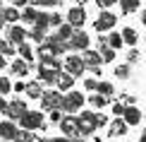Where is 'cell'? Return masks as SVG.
<instances>
[{
  "instance_id": "obj_1",
  "label": "cell",
  "mask_w": 146,
  "mask_h": 142,
  "mask_svg": "<svg viewBox=\"0 0 146 142\" xmlns=\"http://www.w3.org/2000/svg\"><path fill=\"white\" fill-rule=\"evenodd\" d=\"M77 125H79V135H91L98 125H106V118L91 113V111H84L82 116H77Z\"/></svg>"
},
{
  "instance_id": "obj_2",
  "label": "cell",
  "mask_w": 146,
  "mask_h": 142,
  "mask_svg": "<svg viewBox=\"0 0 146 142\" xmlns=\"http://www.w3.org/2000/svg\"><path fill=\"white\" fill-rule=\"evenodd\" d=\"M84 106V94H79V92H70L67 96H62V111H67V113H77L79 108Z\"/></svg>"
},
{
  "instance_id": "obj_3",
  "label": "cell",
  "mask_w": 146,
  "mask_h": 142,
  "mask_svg": "<svg viewBox=\"0 0 146 142\" xmlns=\"http://www.w3.org/2000/svg\"><path fill=\"white\" fill-rule=\"evenodd\" d=\"M22 128L24 130H36V128L43 125V116L38 113V111H24V116L19 118Z\"/></svg>"
},
{
  "instance_id": "obj_4",
  "label": "cell",
  "mask_w": 146,
  "mask_h": 142,
  "mask_svg": "<svg viewBox=\"0 0 146 142\" xmlns=\"http://www.w3.org/2000/svg\"><path fill=\"white\" fill-rule=\"evenodd\" d=\"M41 106L43 108H48V111H53V108H60L62 106V94L60 92H43L41 94Z\"/></svg>"
},
{
  "instance_id": "obj_5",
  "label": "cell",
  "mask_w": 146,
  "mask_h": 142,
  "mask_svg": "<svg viewBox=\"0 0 146 142\" xmlns=\"http://www.w3.org/2000/svg\"><path fill=\"white\" fill-rule=\"evenodd\" d=\"M24 111H27V101H22V99H15V101L7 104V108H5V116H7L10 120H19L24 116Z\"/></svg>"
},
{
  "instance_id": "obj_6",
  "label": "cell",
  "mask_w": 146,
  "mask_h": 142,
  "mask_svg": "<svg viewBox=\"0 0 146 142\" xmlns=\"http://www.w3.org/2000/svg\"><path fill=\"white\" fill-rule=\"evenodd\" d=\"M65 70H67L72 77H79V75H84L86 65H84V60H82V58H77V55H70V58H65Z\"/></svg>"
},
{
  "instance_id": "obj_7",
  "label": "cell",
  "mask_w": 146,
  "mask_h": 142,
  "mask_svg": "<svg viewBox=\"0 0 146 142\" xmlns=\"http://www.w3.org/2000/svg\"><path fill=\"white\" fill-rule=\"evenodd\" d=\"M67 48H72V51H84V48H89V36L84 32H72V36L67 39Z\"/></svg>"
},
{
  "instance_id": "obj_8",
  "label": "cell",
  "mask_w": 146,
  "mask_h": 142,
  "mask_svg": "<svg viewBox=\"0 0 146 142\" xmlns=\"http://www.w3.org/2000/svg\"><path fill=\"white\" fill-rule=\"evenodd\" d=\"M60 130L65 133V137H72V135H79V125H77V116H65L60 120Z\"/></svg>"
},
{
  "instance_id": "obj_9",
  "label": "cell",
  "mask_w": 146,
  "mask_h": 142,
  "mask_svg": "<svg viewBox=\"0 0 146 142\" xmlns=\"http://www.w3.org/2000/svg\"><path fill=\"white\" fill-rule=\"evenodd\" d=\"M27 39V29L19 27V24H12V27H7V41L15 46H19L22 41Z\"/></svg>"
},
{
  "instance_id": "obj_10",
  "label": "cell",
  "mask_w": 146,
  "mask_h": 142,
  "mask_svg": "<svg viewBox=\"0 0 146 142\" xmlns=\"http://www.w3.org/2000/svg\"><path fill=\"white\" fill-rule=\"evenodd\" d=\"M58 72H60V70H55V67H48V65L41 63V67H38V79H41V82H46V84H55Z\"/></svg>"
},
{
  "instance_id": "obj_11",
  "label": "cell",
  "mask_w": 146,
  "mask_h": 142,
  "mask_svg": "<svg viewBox=\"0 0 146 142\" xmlns=\"http://www.w3.org/2000/svg\"><path fill=\"white\" fill-rule=\"evenodd\" d=\"M115 22H117V20H115L113 12H101L98 20H96V29H98V32H108V29H113Z\"/></svg>"
},
{
  "instance_id": "obj_12",
  "label": "cell",
  "mask_w": 146,
  "mask_h": 142,
  "mask_svg": "<svg viewBox=\"0 0 146 142\" xmlns=\"http://www.w3.org/2000/svg\"><path fill=\"white\" fill-rule=\"evenodd\" d=\"M15 135H17V125H15V120H3V123H0V137H3V140H15Z\"/></svg>"
},
{
  "instance_id": "obj_13",
  "label": "cell",
  "mask_w": 146,
  "mask_h": 142,
  "mask_svg": "<svg viewBox=\"0 0 146 142\" xmlns=\"http://www.w3.org/2000/svg\"><path fill=\"white\" fill-rule=\"evenodd\" d=\"M67 20H70L72 27H82L84 20H86V12H84V7H72L67 12Z\"/></svg>"
},
{
  "instance_id": "obj_14",
  "label": "cell",
  "mask_w": 146,
  "mask_h": 142,
  "mask_svg": "<svg viewBox=\"0 0 146 142\" xmlns=\"http://www.w3.org/2000/svg\"><path fill=\"white\" fill-rule=\"evenodd\" d=\"M82 60H84V65H86V67H98V65H101V53H96V51H89V48H84V55H82Z\"/></svg>"
},
{
  "instance_id": "obj_15",
  "label": "cell",
  "mask_w": 146,
  "mask_h": 142,
  "mask_svg": "<svg viewBox=\"0 0 146 142\" xmlns=\"http://www.w3.org/2000/svg\"><path fill=\"white\" fill-rule=\"evenodd\" d=\"M12 72L19 75V77H27V75H29V63H27L24 58H17L15 63H12Z\"/></svg>"
},
{
  "instance_id": "obj_16",
  "label": "cell",
  "mask_w": 146,
  "mask_h": 142,
  "mask_svg": "<svg viewBox=\"0 0 146 142\" xmlns=\"http://www.w3.org/2000/svg\"><path fill=\"white\" fill-rule=\"evenodd\" d=\"M122 113H125V123L127 125H137V123L141 120V113H139L137 108H125Z\"/></svg>"
},
{
  "instance_id": "obj_17",
  "label": "cell",
  "mask_w": 146,
  "mask_h": 142,
  "mask_svg": "<svg viewBox=\"0 0 146 142\" xmlns=\"http://www.w3.org/2000/svg\"><path fill=\"white\" fill-rule=\"evenodd\" d=\"M72 82H74V77H72L70 72H65V75H62V72H58V79H55V84H58L60 89H72Z\"/></svg>"
},
{
  "instance_id": "obj_18",
  "label": "cell",
  "mask_w": 146,
  "mask_h": 142,
  "mask_svg": "<svg viewBox=\"0 0 146 142\" xmlns=\"http://www.w3.org/2000/svg\"><path fill=\"white\" fill-rule=\"evenodd\" d=\"M24 92H27V96H31V99H41V94H43V89H41L38 82H29V84H24Z\"/></svg>"
},
{
  "instance_id": "obj_19",
  "label": "cell",
  "mask_w": 146,
  "mask_h": 142,
  "mask_svg": "<svg viewBox=\"0 0 146 142\" xmlns=\"http://www.w3.org/2000/svg\"><path fill=\"white\" fill-rule=\"evenodd\" d=\"M125 133H127V123L125 120L117 118V120L110 123V135H125Z\"/></svg>"
},
{
  "instance_id": "obj_20",
  "label": "cell",
  "mask_w": 146,
  "mask_h": 142,
  "mask_svg": "<svg viewBox=\"0 0 146 142\" xmlns=\"http://www.w3.org/2000/svg\"><path fill=\"white\" fill-rule=\"evenodd\" d=\"M3 17H5V22L15 24L19 20V12H17V7H3Z\"/></svg>"
},
{
  "instance_id": "obj_21",
  "label": "cell",
  "mask_w": 146,
  "mask_h": 142,
  "mask_svg": "<svg viewBox=\"0 0 146 142\" xmlns=\"http://www.w3.org/2000/svg\"><path fill=\"white\" fill-rule=\"evenodd\" d=\"M72 32H74V27H72L70 22H67V24H60V27H58V36H60L62 41H67L70 36H72Z\"/></svg>"
},
{
  "instance_id": "obj_22",
  "label": "cell",
  "mask_w": 146,
  "mask_h": 142,
  "mask_svg": "<svg viewBox=\"0 0 146 142\" xmlns=\"http://www.w3.org/2000/svg\"><path fill=\"white\" fill-rule=\"evenodd\" d=\"M36 15H38V12H36V7H24V12L19 15V20H24L27 24H34V20H36Z\"/></svg>"
},
{
  "instance_id": "obj_23",
  "label": "cell",
  "mask_w": 146,
  "mask_h": 142,
  "mask_svg": "<svg viewBox=\"0 0 146 142\" xmlns=\"http://www.w3.org/2000/svg\"><path fill=\"white\" fill-rule=\"evenodd\" d=\"M17 53H19L22 58L27 60V63H29V60L34 58V51H31V46H29V44H24V41H22V44H19V48H17Z\"/></svg>"
},
{
  "instance_id": "obj_24",
  "label": "cell",
  "mask_w": 146,
  "mask_h": 142,
  "mask_svg": "<svg viewBox=\"0 0 146 142\" xmlns=\"http://www.w3.org/2000/svg\"><path fill=\"white\" fill-rule=\"evenodd\" d=\"M12 142H34V135H31V130H17Z\"/></svg>"
},
{
  "instance_id": "obj_25",
  "label": "cell",
  "mask_w": 146,
  "mask_h": 142,
  "mask_svg": "<svg viewBox=\"0 0 146 142\" xmlns=\"http://www.w3.org/2000/svg\"><path fill=\"white\" fill-rule=\"evenodd\" d=\"M48 17H50V15H46V12H38V15H36V20H34V27L48 29V27H50V24H48Z\"/></svg>"
},
{
  "instance_id": "obj_26",
  "label": "cell",
  "mask_w": 146,
  "mask_h": 142,
  "mask_svg": "<svg viewBox=\"0 0 146 142\" xmlns=\"http://www.w3.org/2000/svg\"><path fill=\"white\" fill-rule=\"evenodd\" d=\"M29 36H31V39L36 41V44H43V41H46V29H41V27H34Z\"/></svg>"
},
{
  "instance_id": "obj_27",
  "label": "cell",
  "mask_w": 146,
  "mask_h": 142,
  "mask_svg": "<svg viewBox=\"0 0 146 142\" xmlns=\"http://www.w3.org/2000/svg\"><path fill=\"white\" fill-rule=\"evenodd\" d=\"M122 41H127L129 46H134V44H137V32H134V29H129V27H127L125 32H122Z\"/></svg>"
},
{
  "instance_id": "obj_28",
  "label": "cell",
  "mask_w": 146,
  "mask_h": 142,
  "mask_svg": "<svg viewBox=\"0 0 146 142\" xmlns=\"http://www.w3.org/2000/svg\"><path fill=\"white\" fill-rule=\"evenodd\" d=\"M122 3V12H134V10H139V0H120Z\"/></svg>"
},
{
  "instance_id": "obj_29",
  "label": "cell",
  "mask_w": 146,
  "mask_h": 142,
  "mask_svg": "<svg viewBox=\"0 0 146 142\" xmlns=\"http://www.w3.org/2000/svg\"><path fill=\"white\" fill-rule=\"evenodd\" d=\"M106 41H108L110 48H120V46H122V34H110Z\"/></svg>"
},
{
  "instance_id": "obj_30",
  "label": "cell",
  "mask_w": 146,
  "mask_h": 142,
  "mask_svg": "<svg viewBox=\"0 0 146 142\" xmlns=\"http://www.w3.org/2000/svg\"><path fill=\"white\" fill-rule=\"evenodd\" d=\"M96 89H98V94H103V96H110L113 94V84L110 82H98Z\"/></svg>"
},
{
  "instance_id": "obj_31",
  "label": "cell",
  "mask_w": 146,
  "mask_h": 142,
  "mask_svg": "<svg viewBox=\"0 0 146 142\" xmlns=\"http://www.w3.org/2000/svg\"><path fill=\"white\" fill-rule=\"evenodd\" d=\"M106 104H108V99L103 96V94H96V96H91V106L101 108V106H106Z\"/></svg>"
},
{
  "instance_id": "obj_32",
  "label": "cell",
  "mask_w": 146,
  "mask_h": 142,
  "mask_svg": "<svg viewBox=\"0 0 146 142\" xmlns=\"http://www.w3.org/2000/svg\"><path fill=\"white\" fill-rule=\"evenodd\" d=\"M10 89H12V82H10L7 77H0V94L5 96V94H7Z\"/></svg>"
},
{
  "instance_id": "obj_33",
  "label": "cell",
  "mask_w": 146,
  "mask_h": 142,
  "mask_svg": "<svg viewBox=\"0 0 146 142\" xmlns=\"http://www.w3.org/2000/svg\"><path fill=\"white\" fill-rule=\"evenodd\" d=\"M115 75H117V77H127V75H129V65H117V67H115Z\"/></svg>"
},
{
  "instance_id": "obj_34",
  "label": "cell",
  "mask_w": 146,
  "mask_h": 142,
  "mask_svg": "<svg viewBox=\"0 0 146 142\" xmlns=\"http://www.w3.org/2000/svg\"><path fill=\"white\" fill-rule=\"evenodd\" d=\"M36 5H41V7H55L60 0H34Z\"/></svg>"
},
{
  "instance_id": "obj_35",
  "label": "cell",
  "mask_w": 146,
  "mask_h": 142,
  "mask_svg": "<svg viewBox=\"0 0 146 142\" xmlns=\"http://www.w3.org/2000/svg\"><path fill=\"white\" fill-rule=\"evenodd\" d=\"M48 24H50V27H60V24H62V17L60 15H50L48 17Z\"/></svg>"
},
{
  "instance_id": "obj_36",
  "label": "cell",
  "mask_w": 146,
  "mask_h": 142,
  "mask_svg": "<svg viewBox=\"0 0 146 142\" xmlns=\"http://www.w3.org/2000/svg\"><path fill=\"white\" fill-rule=\"evenodd\" d=\"M50 120H53V123H60V120H62V113H60V108H53V111H50Z\"/></svg>"
},
{
  "instance_id": "obj_37",
  "label": "cell",
  "mask_w": 146,
  "mask_h": 142,
  "mask_svg": "<svg viewBox=\"0 0 146 142\" xmlns=\"http://www.w3.org/2000/svg\"><path fill=\"white\" fill-rule=\"evenodd\" d=\"M84 84H86V89H89V92H94V89H96V84H98V82H96V79H86Z\"/></svg>"
},
{
  "instance_id": "obj_38",
  "label": "cell",
  "mask_w": 146,
  "mask_h": 142,
  "mask_svg": "<svg viewBox=\"0 0 146 142\" xmlns=\"http://www.w3.org/2000/svg\"><path fill=\"white\" fill-rule=\"evenodd\" d=\"M96 3H98L101 7H110V5H113V3H117V0H96Z\"/></svg>"
},
{
  "instance_id": "obj_39",
  "label": "cell",
  "mask_w": 146,
  "mask_h": 142,
  "mask_svg": "<svg viewBox=\"0 0 146 142\" xmlns=\"http://www.w3.org/2000/svg\"><path fill=\"white\" fill-rule=\"evenodd\" d=\"M122 111H125V106H122V104H115V106H113V113H115V116H120Z\"/></svg>"
},
{
  "instance_id": "obj_40",
  "label": "cell",
  "mask_w": 146,
  "mask_h": 142,
  "mask_svg": "<svg viewBox=\"0 0 146 142\" xmlns=\"http://www.w3.org/2000/svg\"><path fill=\"white\" fill-rule=\"evenodd\" d=\"M5 108H7V101H5L3 94H0V113H5Z\"/></svg>"
},
{
  "instance_id": "obj_41",
  "label": "cell",
  "mask_w": 146,
  "mask_h": 142,
  "mask_svg": "<svg viewBox=\"0 0 146 142\" xmlns=\"http://www.w3.org/2000/svg\"><path fill=\"white\" fill-rule=\"evenodd\" d=\"M27 3H29V0H12V5H15V7H24Z\"/></svg>"
},
{
  "instance_id": "obj_42",
  "label": "cell",
  "mask_w": 146,
  "mask_h": 142,
  "mask_svg": "<svg viewBox=\"0 0 146 142\" xmlns=\"http://www.w3.org/2000/svg\"><path fill=\"white\" fill-rule=\"evenodd\" d=\"M24 84H27V82H17L15 84V92H24Z\"/></svg>"
},
{
  "instance_id": "obj_43",
  "label": "cell",
  "mask_w": 146,
  "mask_h": 142,
  "mask_svg": "<svg viewBox=\"0 0 146 142\" xmlns=\"http://www.w3.org/2000/svg\"><path fill=\"white\" fill-rule=\"evenodd\" d=\"M48 142H72L70 137H55V140H48Z\"/></svg>"
},
{
  "instance_id": "obj_44",
  "label": "cell",
  "mask_w": 146,
  "mask_h": 142,
  "mask_svg": "<svg viewBox=\"0 0 146 142\" xmlns=\"http://www.w3.org/2000/svg\"><path fill=\"white\" fill-rule=\"evenodd\" d=\"M129 60H132V63H134V60H139V53H137V51H132V53H129Z\"/></svg>"
},
{
  "instance_id": "obj_45",
  "label": "cell",
  "mask_w": 146,
  "mask_h": 142,
  "mask_svg": "<svg viewBox=\"0 0 146 142\" xmlns=\"http://www.w3.org/2000/svg\"><path fill=\"white\" fill-rule=\"evenodd\" d=\"M5 63H7V60H5V55H0V70L5 67Z\"/></svg>"
},
{
  "instance_id": "obj_46",
  "label": "cell",
  "mask_w": 146,
  "mask_h": 142,
  "mask_svg": "<svg viewBox=\"0 0 146 142\" xmlns=\"http://www.w3.org/2000/svg\"><path fill=\"white\" fill-rule=\"evenodd\" d=\"M139 142H146V133H144V135H141V140H139Z\"/></svg>"
},
{
  "instance_id": "obj_47",
  "label": "cell",
  "mask_w": 146,
  "mask_h": 142,
  "mask_svg": "<svg viewBox=\"0 0 146 142\" xmlns=\"http://www.w3.org/2000/svg\"><path fill=\"white\" fill-rule=\"evenodd\" d=\"M141 22H144V24H146V12H144V15H141Z\"/></svg>"
},
{
  "instance_id": "obj_48",
  "label": "cell",
  "mask_w": 146,
  "mask_h": 142,
  "mask_svg": "<svg viewBox=\"0 0 146 142\" xmlns=\"http://www.w3.org/2000/svg\"><path fill=\"white\" fill-rule=\"evenodd\" d=\"M0 7H3V0H0Z\"/></svg>"
},
{
  "instance_id": "obj_49",
  "label": "cell",
  "mask_w": 146,
  "mask_h": 142,
  "mask_svg": "<svg viewBox=\"0 0 146 142\" xmlns=\"http://www.w3.org/2000/svg\"><path fill=\"white\" fill-rule=\"evenodd\" d=\"M77 3H84V0H77Z\"/></svg>"
},
{
  "instance_id": "obj_50",
  "label": "cell",
  "mask_w": 146,
  "mask_h": 142,
  "mask_svg": "<svg viewBox=\"0 0 146 142\" xmlns=\"http://www.w3.org/2000/svg\"><path fill=\"white\" fill-rule=\"evenodd\" d=\"M5 142H10V140H5Z\"/></svg>"
}]
</instances>
